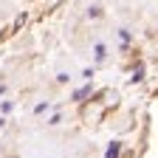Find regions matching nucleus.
Returning a JSON list of instances; mask_svg holds the SVG:
<instances>
[{
    "instance_id": "nucleus-1",
    "label": "nucleus",
    "mask_w": 158,
    "mask_h": 158,
    "mask_svg": "<svg viewBox=\"0 0 158 158\" xmlns=\"http://www.w3.org/2000/svg\"><path fill=\"white\" fill-rule=\"evenodd\" d=\"M118 152H122V144H118V141H113V144L107 147V152H105V158H118Z\"/></svg>"
}]
</instances>
